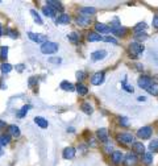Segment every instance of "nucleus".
<instances>
[{"label":"nucleus","instance_id":"1","mask_svg":"<svg viewBox=\"0 0 158 166\" xmlns=\"http://www.w3.org/2000/svg\"><path fill=\"white\" fill-rule=\"evenodd\" d=\"M142 51H144V46H142L140 42L134 41L129 45V54H130V57L132 58H137Z\"/></svg>","mask_w":158,"mask_h":166},{"label":"nucleus","instance_id":"2","mask_svg":"<svg viewBox=\"0 0 158 166\" xmlns=\"http://www.w3.org/2000/svg\"><path fill=\"white\" fill-rule=\"evenodd\" d=\"M58 43H55V42H50V41H47L45 43H42V46H41V51L43 54H53L55 53V51L58 50Z\"/></svg>","mask_w":158,"mask_h":166},{"label":"nucleus","instance_id":"3","mask_svg":"<svg viewBox=\"0 0 158 166\" xmlns=\"http://www.w3.org/2000/svg\"><path fill=\"white\" fill-rule=\"evenodd\" d=\"M137 83H138V87H140V88H142V90H146V91H148V88H149V87L153 85L154 82L152 81V78H150V77H148V75H142V77H140V78H138Z\"/></svg>","mask_w":158,"mask_h":166},{"label":"nucleus","instance_id":"4","mask_svg":"<svg viewBox=\"0 0 158 166\" xmlns=\"http://www.w3.org/2000/svg\"><path fill=\"white\" fill-rule=\"evenodd\" d=\"M116 138H117L118 142H121V144H130V142L134 141V137H133L132 133H118L116 136Z\"/></svg>","mask_w":158,"mask_h":166},{"label":"nucleus","instance_id":"5","mask_svg":"<svg viewBox=\"0 0 158 166\" xmlns=\"http://www.w3.org/2000/svg\"><path fill=\"white\" fill-rule=\"evenodd\" d=\"M152 133H153V130L150 126H142V128L137 130V137L142 138V140H146V138H149L152 136Z\"/></svg>","mask_w":158,"mask_h":166},{"label":"nucleus","instance_id":"6","mask_svg":"<svg viewBox=\"0 0 158 166\" xmlns=\"http://www.w3.org/2000/svg\"><path fill=\"white\" fill-rule=\"evenodd\" d=\"M28 37H29L32 41L33 42H38V43H41V42H47V36H45V34H40V33H30L28 34Z\"/></svg>","mask_w":158,"mask_h":166},{"label":"nucleus","instance_id":"7","mask_svg":"<svg viewBox=\"0 0 158 166\" xmlns=\"http://www.w3.org/2000/svg\"><path fill=\"white\" fill-rule=\"evenodd\" d=\"M124 164H125V166H134V165L137 164V157H136V154H132V153L125 154V157H124Z\"/></svg>","mask_w":158,"mask_h":166},{"label":"nucleus","instance_id":"8","mask_svg":"<svg viewBox=\"0 0 158 166\" xmlns=\"http://www.w3.org/2000/svg\"><path fill=\"white\" fill-rule=\"evenodd\" d=\"M96 136H98L99 140H100V142H104V144H107V142H108V130H107L105 128L98 129Z\"/></svg>","mask_w":158,"mask_h":166},{"label":"nucleus","instance_id":"9","mask_svg":"<svg viewBox=\"0 0 158 166\" xmlns=\"http://www.w3.org/2000/svg\"><path fill=\"white\" fill-rule=\"evenodd\" d=\"M103 81H104V73H95L92 75V78H91V83L95 86L101 85Z\"/></svg>","mask_w":158,"mask_h":166},{"label":"nucleus","instance_id":"10","mask_svg":"<svg viewBox=\"0 0 158 166\" xmlns=\"http://www.w3.org/2000/svg\"><path fill=\"white\" fill-rule=\"evenodd\" d=\"M95 29H96V33H109L111 30V26L105 25V24H101V22H96L95 24Z\"/></svg>","mask_w":158,"mask_h":166},{"label":"nucleus","instance_id":"11","mask_svg":"<svg viewBox=\"0 0 158 166\" xmlns=\"http://www.w3.org/2000/svg\"><path fill=\"white\" fill-rule=\"evenodd\" d=\"M105 55H107L105 50H96L91 54V59H92V61H100V59L105 58Z\"/></svg>","mask_w":158,"mask_h":166},{"label":"nucleus","instance_id":"12","mask_svg":"<svg viewBox=\"0 0 158 166\" xmlns=\"http://www.w3.org/2000/svg\"><path fill=\"white\" fill-rule=\"evenodd\" d=\"M132 149H133V152L137 153V154H142V156L145 154V146L142 142H133Z\"/></svg>","mask_w":158,"mask_h":166},{"label":"nucleus","instance_id":"13","mask_svg":"<svg viewBox=\"0 0 158 166\" xmlns=\"http://www.w3.org/2000/svg\"><path fill=\"white\" fill-rule=\"evenodd\" d=\"M87 40L90 42H96V41H103V37L99 33H96V32H90L87 34Z\"/></svg>","mask_w":158,"mask_h":166},{"label":"nucleus","instance_id":"14","mask_svg":"<svg viewBox=\"0 0 158 166\" xmlns=\"http://www.w3.org/2000/svg\"><path fill=\"white\" fill-rule=\"evenodd\" d=\"M122 157H124V156H122V153L121 152H117V150L111 154V160H112V162H113L115 165L120 164V162L122 161Z\"/></svg>","mask_w":158,"mask_h":166},{"label":"nucleus","instance_id":"15","mask_svg":"<svg viewBox=\"0 0 158 166\" xmlns=\"http://www.w3.org/2000/svg\"><path fill=\"white\" fill-rule=\"evenodd\" d=\"M111 32L115 34V36H125L126 34V28H122V26H111Z\"/></svg>","mask_w":158,"mask_h":166},{"label":"nucleus","instance_id":"16","mask_svg":"<svg viewBox=\"0 0 158 166\" xmlns=\"http://www.w3.org/2000/svg\"><path fill=\"white\" fill-rule=\"evenodd\" d=\"M74 156H75V149L73 146H69V148L63 150V158H66V160H71V158H74Z\"/></svg>","mask_w":158,"mask_h":166},{"label":"nucleus","instance_id":"17","mask_svg":"<svg viewBox=\"0 0 158 166\" xmlns=\"http://www.w3.org/2000/svg\"><path fill=\"white\" fill-rule=\"evenodd\" d=\"M77 22L81 26H87V25H90V24H91V17H90V16H82V17L77 19Z\"/></svg>","mask_w":158,"mask_h":166},{"label":"nucleus","instance_id":"18","mask_svg":"<svg viewBox=\"0 0 158 166\" xmlns=\"http://www.w3.org/2000/svg\"><path fill=\"white\" fill-rule=\"evenodd\" d=\"M42 12H43V15H45V16H47V17H55V9H54V8H51L50 5L43 7Z\"/></svg>","mask_w":158,"mask_h":166},{"label":"nucleus","instance_id":"19","mask_svg":"<svg viewBox=\"0 0 158 166\" xmlns=\"http://www.w3.org/2000/svg\"><path fill=\"white\" fill-rule=\"evenodd\" d=\"M34 123L37 124L38 126H41V128H47V125H49V123H47L43 117H40V116H36L34 117Z\"/></svg>","mask_w":158,"mask_h":166},{"label":"nucleus","instance_id":"20","mask_svg":"<svg viewBox=\"0 0 158 166\" xmlns=\"http://www.w3.org/2000/svg\"><path fill=\"white\" fill-rule=\"evenodd\" d=\"M8 133L13 137H19L20 136V128L16 125H9L8 126Z\"/></svg>","mask_w":158,"mask_h":166},{"label":"nucleus","instance_id":"21","mask_svg":"<svg viewBox=\"0 0 158 166\" xmlns=\"http://www.w3.org/2000/svg\"><path fill=\"white\" fill-rule=\"evenodd\" d=\"M71 21L70 16L69 15H61L58 16V19L55 20V24H69Z\"/></svg>","mask_w":158,"mask_h":166},{"label":"nucleus","instance_id":"22","mask_svg":"<svg viewBox=\"0 0 158 166\" xmlns=\"http://www.w3.org/2000/svg\"><path fill=\"white\" fill-rule=\"evenodd\" d=\"M142 162L146 165V166H149V165H152V162H153V153H145L144 156H142Z\"/></svg>","mask_w":158,"mask_h":166},{"label":"nucleus","instance_id":"23","mask_svg":"<svg viewBox=\"0 0 158 166\" xmlns=\"http://www.w3.org/2000/svg\"><path fill=\"white\" fill-rule=\"evenodd\" d=\"M95 12H96V9H95L94 7H82L81 8V13L82 15H94Z\"/></svg>","mask_w":158,"mask_h":166},{"label":"nucleus","instance_id":"24","mask_svg":"<svg viewBox=\"0 0 158 166\" xmlns=\"http://www.w3.org/2000/svg\"><path fill=\"white\" fill-rule=\"evenodd\" d=\"M82 111L84 113H87V115H91V113H92V111H94V108H92V105H90L88 102H84L82 104Z\"/></svg>","mask_w":158,"mask_h":166},{"label":"nucleus","instance_id":"25","mask_svg":"<svg viewBox=\"0 0 158 166\" xmlns=\"http://www.w3.org/2000/svg\"><path fill=\"white\" fill-rule=\"evenodd\" d=\"M75 88H77V91H78L79 95H86L87 92H88V88H87L84 85H82V83H78Z\"/></svg>","mask_w":158,"mask_h":166},{"label":"nucleus","instance_id":"26","mask_svg":"<svg viewBox=\"0 0 158 166\" xmlns=\"http://www.w3.org/2000/svg\"><path fill=\"white\" fill-rule=\"evenodd\" d=\"M148 92H149L150 95H153V96H157V95H158V83L154 82L153 85L148 88Z\"/></svg>","mask_w":158,"mask_h":166},{"label":"nucleus","instance_id":"27","mask_svg":"<svg viewBox=\"0 0 158 166\" xmlns=\"http://www.w3.org/2000/svg\"><path fill=\"white\" fill-rule=\"evenodd\" d=\"M61 88H62V90H65V91H74V90H75V87H74V85H71V83L66 82V81H63V82L61 83Z\"/></svg>","mask_w":158,"mask_h":166},{"label":"nucleus","instance_id":"28","mask_svg":"<svg viewBox=\"0 0 158 166\" xmlns=\"http://www.w3.org/2000/svg\"><path fill=\"white\" fill-rule=\"evenodd\" d=\"M47 5H50L51 8H54V9H59V11L63 9L62 4L59 2H54V0H49V2H47Z\"/></svg>","mask_w":158,"mask_h":166},{"label":"nucleus","instance_id":"29","mask_svg":"<svg viewBox=\"0 0 158 166\" xmlns=\"http://www.w3.org/2000/svg\"><path fill=\"white\" fill-rule=\"evenodd\" d=\"M146 29V24L145 22H138L136 26H134V32H136V34L137 33H142Z\"/></svg>","mask_w":158,"mask_h":166},{"label":"nucleus","instance_id":"30","mask_svg":"<svg viewBox=\"0 0 158 166\" xmlns=\"http://www.w3.org/2000/svg\"><path fill=\"white\" fill-rule=\"evenodd\" d=\"M11 142V134H3L0 136V144L2 145H8Z\"/></svg>","mask_w":158,"mask_h":166},{"label":"nucleus","instance_id":"31","mask_svg":"<svg viewBox=\"0 0 158 166\" xmlns=\"http://www.w3.org/2000/svg\"><path fill=\"white\" fill-rule=\"evenodd\" d=\"M149 150H150V153L158 152V140H153L152 142H150V144H149Z\"/></svg>","mask_w":158,"mask_h":166},{"label":"nucleus","instance_id":"32","mask_svg":"<svg viewBox=\"0 0 158 166\" xmlns=\"http://www.w3.org/2000/svg\"><path fill=\"white\" fill-rule=\"evenodd\" d=\"M29 109H30V105H29V104H28V105H24L22 108L19 111V113H17V117H20V119H21V117H24V116H25V115H26V112H28V111H29Z\"/></svg>","mask_w":158,"mask_h":166},{"label":"nucleus","instance_id":"33","mask_svg":"<svg viewBox=\"0 0 158 166\" xmlns=\"http://www.w3.org/2000/svg\"><path fill=\"white\" fill-rule=\"evenodd\" d=\"M30 15H32V16H33L34 21H36V22H37V24H42V19H41V17H40V15H38V13H37V12H36L34 9H32V11H30Z\"/></svg>","mask_w":158,"mask_h":166},{"label":"nucleus","instance_id":"34","mask_svg":"<svg viewBox=\"0 0 158 166\" xmlns=\"http://www.w3.org/2000/svg\"><path fill=\"white\" fill-rule=\"evenodd\" d=\"M0 69H2V73H3V74H8V73H9V71L12 70V66L9 65V63H3Z\"/></svg>","mask_w":158,"mask_h":166},{"label":"nucleus","instance_id":"35","mask_svg":"<svg viewBox=\"0 0 158 166\" xmlns=\"http://www.w3.org/2000/svg\"><path fill=\"white\" fill-rule=\"evenodd\" d=\"M69 40L73 43H77L79 41V37H78V33H75V32H73V33H70L69 34Z\"/></svg>","mask_w":158,"mask_h":166},{"label":"nucleus","instance_id":"36","mask_svg":"<svg viewBox=\"0 0 158 166\" xmlns=\"http://www.w3.org/2000/svg\"><path fill=\"white\" fill-rule=\"evenodd\" d=\"M0 55H2L3 59H7V57H8V47L7 46L0 47Z\"/></svg>","mask_w":158,"mask_h":166},{"label":"nucleus","instance_id":"37","mask_svg":"<svg viewBox=\"0 0 158 166\" xmlns=\"http://www.w3.org/2000/svg\"><path fill=\"white\" fill-rule=\"evenodd\" d=\"M122 88H124L125 91H126V92H133V86H129V85H126V82L124 81V82H122Z\"/></svg>","mask_w":158,"mask_h":166},{"label":"nucleus","instance_id":"38","mask_svg":"<svg viewBox=\"0 0 158 166\" xmlns=\"http://www.w3.org/2000/svg\"><path fill=\"white\" fill-rule=\"evenodd\" d=\"M146 38H148V36H146L145 33H137V34H136V40H137V42H138V41H145Z\"/></svg>","mask_w":158,"mask_h":166},{"label":"nucleus","instance_id":"39","mask_svg":"<svg viewBox=\"0 0 158 166\" xmlns=\"http://www.w3.org/2000/svg\"><path fill=\"white\" fill-rule=\"evenodd\" d=\"M103 41H104V42H111V43H117V40L113 38V37H109V36H108V37L103 38Z\"/></svg>","mask_w":158,"mask_h":166},{"label":"nucleus","instance_id":"40","mask_svg":"<svg viewBox=\"0 0 158 166\" xmlns=\"http://www.w3.org/2000/svg\"><path fill=\"white\" fill-rule=\"evenodd\" d=\"M84 77H86V74L83 73V71H78V73H77V79H78L79 82L83 81V79H84Z\"/></svg>","mask_w":158,"mask_h":166},{"label":"nucleus","instance_id":"41","mask_svg":"<svg viewBox=\"0 0 158 166\" xmlns=\"http://www.w3.org/2000/svg\"><path fill=\"white\" fill-rule=\"evenodd\" d=\"M7 34L11 38H16V37H17V36H19L17 32H13V30H7Z\"/></svg>","mask_w":158,"mask_h":166},{"label":"nucleus","instance_id":"42","mask_svg":"<svg viewBox=\"0 0 158 166\" xmlns=\"http://www.w3.org/2000/svg\"><path fill=\"white\" fill-rule=\"evenodd\" d=\"M120 125H122V126H128L129 123H128V120H126L125 117H120Z\"/></svg>","mask_w":158,"mask_h":166},{"label":"nucleus","instance_id":"43","mask_svg":"<svg viewBox=\"0 0 158 166\" xmlns=\"http://www.w3.org/2000/svg\"><path fill=\"white\" fill-rule=\"evenodd\" d=\"M24 69H25V66H24L22 63H20V65H16V70H17L19 73H22Z\"/></svg>","mask_w":158,"mask_h":166},{"label":"nucleus","instance_id":"44","mask_svg":"<svg viewBox=\"0 0 158 166\" xmlns=\"http://www.w3.org/2000/svg\"><path fill=\"white\" fill-rule=\"evenodd\" d=\"M152 24H153L154 28H157V29H158V15L153 17V22H152Z\"/></svg>","mask_w":158,"mask_h":166},{"label":"nucleus","instance_id":"45","mask_svg":"<svg viewBox=\"0 0 158 166\" xmlns=\"http://www.w3.org/2000/svg\"><path fill=\"white\" fill-rule=\"evenodd\" d=\"M49 61L51 63H61V58H57V57H53V58H50Z\"/></svg>","mask_w":158,"mask_h":166},{"label":"nucleus","instance_id":"46","mask_svg":"<svg viewBox=\"0 0 158 166\" xmlns=\"http://www.w3.org/2000/svg\"><path fill=\"white\" fill-rule=\"evenodd\" d=\"M36 83H37V79H36V78H30L29 79V87H33Z\"/></svg>","mask_w":158,"mask_h":166},{"label":"nucleus","instance_id":"47","mask_svg":"<svg viewBox=\"0 0 158 166\" xmlns=\"http://www.w3.org/2000/svg\"><path fill=\"white\" fill-rule=\"evenodd\" d=\"M105 150H107V152H108V153H111V152H112V145L107 144V146H105Z\"/></svg>","mask_w":158,"mask_h":166},{"label":"nucleus","instance_id":"48","mask_svg":"<svg viewBox=\"0 0 158 166\" xmlns=\"http://www.w3.org/2000/svg\"><path fill=\"white\" fill-rule=\"evenodd\" d=\"M4 126H5V123H4V121H2V120H0V130H2V129L4 128Z\"/></svg>","mask_w":158,"mask_h":166},{"label":"nucleus","instance_id":"49","mask_svg":"<svg viewBox=\"0 0 158 166\" xmlns=\"http://www.w3.org/2000/svg\"><path fill=\"white\" fill-rule=\"evenodd\" d=\"M146 98L145 96H138V102H145Z\"/></svg>","mask_w":158,"mask_h":166},{"label":"nucleus","instance_id":"50","mask_svg":"<svg viewBox=\"0 0 158 166\" xmlns=\"http://www.w3.org/2000/svg\"><path fill=\"white\" fill-rule=\"evenodd\" d=\"M3 33H4V29H3V25H2V24H0V37H2V36H3Z\"/></svg>","mask_w":158,"mask_h":166},{"label":"nucleus","instance_id":"51","mask_svg":"<svg viewBox=\"0 0 158 166\" xmlns=\"http://www.w3.org/2000/svg\"><path fill=\"white\" fill-rule=\"evenodd\" d=\"M0 146H2V144H0ZM0 154H2V149H0Z\"/></svg>","mask_w":158,"mask_h":166}]
</instances>
